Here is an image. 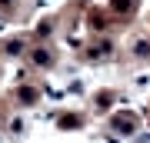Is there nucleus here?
Returning a JSON list of instances; mask_svg holds the SVG:
<instances>
[{
    "instance_id": "nucleus-1",
    "label": "nucleus",
    "mask_w": 150,
    "mask_h": 143,
    "mask_svg": "<svg viewBox=\"0 0 150 143\" xmlns=\"http://www.w3.org/2000/svg\"><path fill=\"white\" fill-rule=\"evenodd\" d=\"M113 127H117V130H134V117H130V113H117Z\"/></svg>"
},
{
    "instance_id": "nucleus-2",
    "label": "nucleus",
    "mask_w": 150,
    "mask_h": 143,
    "mask_svg": "<svg viewBox=\"0 0 150 143\" xmlns=\"http://www.w3.org/2000/svg\"><path fill=\"white\" fill-rule=\"evenodd\" d=\"M47 60H50V57H47V53H43V50H37V53H33V63H37V67H43V63H47Z\"/></svg>"
}]
</instances>
